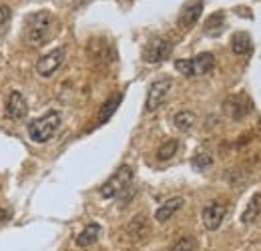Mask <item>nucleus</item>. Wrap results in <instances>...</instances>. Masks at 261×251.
Returning <instances> with one entry per match:
<instances>
[{
  "instance_id": "f257e3e1",
  "label": "nucleus",
  "mask_w": 261,
  "mask_h": 251,
  "mask_svg": "<svg viewBox=\"0 0 261 251\" xmlns=\"http://www.w3.org/2000/svg\"><path fill=\"white\" fill-rule=\"evenodd\" d=\"M55 18L48 10H38L24 18V40L31 46H42L53 36Z\"/></svg>"
},
{
  "instance_id": "f03ea898",
  "label": "nucleus",
  "mask_w": 261,
  "mask_h": 251,
  "mask_svg": "<svg viewBox=\"0 0 261 251\" xmlns=\"http://www.w3.org/2000/svg\"><path fill=\"white\" fill-rule=\"evenodd\" d=\"M59 127H61V115L57 111H50L44 117L34 119L33 123H29V137L34 143H46L55 137Z\"/></svg>"
},
{
  "instance_id": "7ed1b4c3",
  "label": "nucleus",
  "mask_w": 261,
  "mask_h": 251,
  "mask_svg": "<svg viewBox=\"0 0 261 251\" xmlns=\"http://www.w3.org/2000/svg\"><path fill=\"white\" fill-rule=\"evenodd\" d=\"M215 66V57L211 53H201L193 59H181L175 61V68L185 77H201L207 74Z\"/></svg>"
},
{
  "instance_id": "20e7f679",
  "label": "nucleus",
  "mask_w": 261,
  "mask_h": 251,
  "mask_svg": "<svg viewBox=\"0 0 261 251\" xmlns=\"http://www.w3.org/2000/svg\"><path fill=\"white\" fill-rule=\"evenodd\" d=\"M173 87V79L171 77H161L157 81H153L149 85V91H147V101H145V111L147 113H153L157 111L169 96V91Z\"/></svg>"
},
{
  "instance_id": "39448f33",
  "label": "nucleus",
  "mask_w": 261,
  "mask_h": 251,
  "mask_svg": "<svg viewBox=\"0 0 261 251\" xmlns=\"http://www.w3.org/2000/svg\"><path fill=\"white\" fill-rule=\"evenodd\" d=\"M171 53H173V40L169 36H157V38L149 40L147 46L143 48V59H145V63L157 64L167 61L171 57Z\"/></svg>"
},
{
  "instance_id": "423d86ee",
  "label": "nucleus",
  "mask_w": 261,
  "mask_h": 251,
  "mask_svg": "<svg viewBox=\"0 0 261 251\" xmlns=\"http://www.w3.org/2000/svg\"><path fill=\"white\" fill-rule=\"evenodd\" d=\"M133 183V169H130L129 165H123V167H119L117 171H115V175H111L109 177V181L100 187V195L105 197V199H113V197H117L123 189H127Z\"/></svg>"
},
{
  "instance_id": "0eeeda50",
  "label": "nucleus",
  "mask_w": 261,
  "mask_h": 251,
  "mask_svg": "<svg viewBox=\"0 0 261 251\" xmlns=\"http://www.w3.org/2000/svg\"><path fill=\"white\" fill-rule=\"evenodd\" d=\"M65 59H66V48L65 46H59V48H55V51H50V53H46L44 57L38 59V63H36V72H38L40 77L48 79V77H53V74L61 68V64L65 63Z\"/></svg>"
},
{
  "instance_id": "6e6552de",
  "label": "nucleus",
  "mask_w": 261,
  "mask_h": 251,
  "mask_svg": "<svg viewBox=\"0 0 261 251\" xmlns=\"http://www.w3.org/2000/svg\"><path fill=\"white\" fill-rule=\"evenodd\" d=\"M227 215V207L219 201H211L209 205L203 207V213H201V219H203V225L209 229V231H215L221 227V223Z\"/></svg>"
},
{
  "instance_id": "1a4fd4ad",
  "label": "nucleus",
  "mask_w": 261,
  "mask_h": 251,
  "mask_svg": "<svg viewBox=\"0 0 261 251\" xmlns=\"http://www.w3.org/2000/svg\"><path fill=\"white\" fill-rule=\"evenodd\" d=\"M6 113H8V117H10L12 121H16V123L27 117V113H29V103H27V98L18 93V91H12L10 96H8Z\"/></svg>"
},
{
  "instance_id": "9d476101",
  "label": "nucleus",
  "mask_w": 261,
  "mask_h": 251,
  "mask_svg": "<svg viewBox=\"0 0 261 251\" xmlns=\"http://www.w3.org/2000/svg\"><path fill=\"white\" fill-rule=\"evenodd\" d=\"M201 12H203V2H201V0H191V2H187V4L183 6L181 14H179V27L191 29L197 20H199Z\"/></svg>"
},
{
  "instance_id": "9b49d317",
  "label": "nucleus",
  "mask_w": 261,
  "mask_h": 251,
  "mask_svg": "<svg viewBox=\"0 0 261 251\" xmlns=\"http://www.w3.org/2000/svg\"><path fill=\"white\" fill-rule=\"evenodd\" d=\"M249 109L251 107H249V103H247L245 96H229L227 101H225V113H227L233 121L243 119L249 113Z\"/></svg>"
},
{
  "instance_id": "f8f14e48",
  "label": "nucleus",
  "mask_w": 261,
  "mask_h": 251,
  "mask_svg": "<svg viewBox=\"0 0 261 251\" xmlns=\"http://www.w3.org/2000/svg\"><path fill=\"white\" fill-rule=\"evenodd\" d=\"M183 197H173V199H169V201H165L163 205L155 211V219L159 221V223H165V221H169L181 207H183Z\"/></svg>"
},
{
  "instance_id": "ddd939ff",
  "label": "nucleus",
  "mask_w": 261,
  "mask_h": 251,
  "mask_svg": "<svg viewBox=\"0 0 261 251\" xmlns=\"http://www.w3.org/2000/svg\"><path fill=\"white\" fill-rule=\"evenodd\" d=\"M98 235H100V225H98V223H89V225L76 235V245H79V247H89V245L97 243Z\"/></svg>"
},
{
  "instance_id": "4468645a",
  "label": "nucleus",
  "mask_w": 261,
  "mask_h": 251,
  "mask_svg": "<svg viewBox=\"0 0 261 251\" xmlns=\"http://www.w3.org/2000/svg\"><path fill=\"white\" fill-rule=\"evenodd\" d=\"M121 101H123V94L117 93L113 94L111 98H107L105 103H102V107H100V113H98V125H102V123H107L115 113H117V109H119V105H121Z\"/></svg>"
},
{
  "instance_id": "2eb2a0df",
  "label": "nucleus",
  "mask_w": 261,
  "mask_h": 251,
  "mask_svg": "<svg viewBox=\"0 0 261 251\" xmlns=\"http://www.w3.org/2000/svg\"><path fill=\"white\" fill-rule=\"evenodd\" d=\"M253 44H251V36L247 32H235L231 36V51L235 55H247L251 53Z\"/></svg>"
},
{
  "instance_id": "dca6fc26",
  "label": "nucleus",
  "mask_w": 261,
  "mask_h": 251,
  "mask_svg": "<svg viewBox=\"0 0 261 251\" xmlns=\"http://www.w3.org/2000/svg\"><path fill=\"white\" fill-rule=\"evenodd\" d=\"M259 215H261V193H255L249 199V203H247V207H245V211L241 215V221L243 223H253Z\"/></svg>"
},
{
  "instance_id": "f3484780",
  "label": "nucleus",
  "mask_w": 261,
  "mask_h": 251,
  "mask_svg": "<svg viewBox=\"0 0 261 251\" xmlns=\"http://www.w3.org/2000/svg\"><path fill=\"white\" fill-rule=\"evenodd\" d=\"M223 27H225V14L223 12H215V14H211L207 18L203 31H205V34H209V36H217V34L223 32Z\"/></svg>"
},
{
  "instance_id": "a211bd4d",
  "label": "nucleus",
  "mask_w": 261,
  "mask_h": 251,
  "mask_svg": "<svg viewBox=\"0 0 261 251\" xmlns=\"http://www.w3.org/2000/svg\"><path fill=\"white\" fill-rule=\"evenodd\" d=\"M127 233H129L133 239H143L147 233H149V223H147V217L145 215H139L129 223L127 227Z\"/></svg>"
},
{
  "instance_id": "6ab92c4d",
  "label": "nucleus",
  "mask_w": 261,
  "mask_h": 251,
  "mask_svg": "<svg viewBox=\"0 0 261 251\" xmlns=\"http://www.w3.org/2000/svg\"><path fill=\"white\" fill-rule=\"evenodd\" d=\"M173 125L177 127L179 131H189L195 125V115L191 111H181L173 117Z\"/></svg>"
},
{
  "instance_id": "aec40b11",
  "label": "nucleus",
  "mask_w": 261,
  "mask_h": 251,
  "mask_svg": "<svg viewBox=\"0 0 261 251\" xmlns=\"http://www.w3.org/2000/svg\"><path fill=\"white\" fill-rule=\"evenodd\" d=\"M177 149H179V141L177 139H169V141H165L163 145L157 149V159L159 161H169L171 157H175Z\"/></svg>"
},
{
  "instance_id": "412c9836",
  "label": "nucleus",
  "mask_w": 261,
  "mask_h": 251,
  "mask_svg": "<svg viewBox=\"0 0 261 251\" xmlns=\"http://www.w3.org/2000/svg\"><path fill=\"white\" fill-rule=\"evenodd\" d=\"M195 247H197L195 239L189 237V235H185V237H181L169 251H195Z\"/></svg>"
},
{
  "instance_id": "4be33fe9",
  "label": "nucleus",
  "mask_w": 261,
  "mask_h": 251,
  "mask_svg": "<svg viewBox=\"0 0 261 251\" xmlns=\"http://www.w3.org/2000/svg\"><path fill=\"white\" fill-rule=\"evenodd\" d=\"M209 165H211V157L205 155V153H201V155H197V157L193 159V167H195V169H207Z\"/></svg>"
},
{
  "instance_id": "5701e85b",
  "label": "nucleus",
  "mask_w": 261,
  "mask_h": 251,
  "mask_svg": "<svg viewBox=\"0 0 261 251\" xmlns=\"http://www.w3.org/2000/svg\"><path fill=\"white\" fill-rule=\"evenodd\" d=\"M10 16H12V10L8 6H0V32L4 31V27L8 24Z\"/></svg>"
},
{
  "instance_id": "b1692460",
  "label": "nucleus",
  "mask_w": 261,
  "mask_h": 251,
  "mask_svg": "<svg viewBox=\"0 0 261 251\" xmlns=\"http://www.w3.org/2000/svg\"><path fill=\"white\" fill-rule=\"evenodd\" d=\"M4 221H8V211L0 207V223H4Z\"/></svg>"
}]
</instances>
